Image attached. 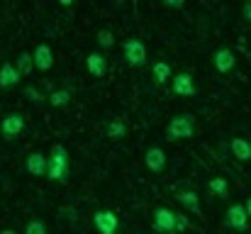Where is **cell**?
Listing matches in <instances>:
<instances>
[{"instance_id":"9","label":"cell","mask_w":251,"mask_h":234,"mask_svg":"<svg viewBox=\"0 0 251 234\" xmlns=\"http://www.w3.org/2000/svg\"><path fill=\"white\" fill-rule=\"evenodd\" d=\"M212 64L220 74H232L237 69V54L229 49V47H220L212 56Z\"/></svg>"},{"instance_id":"11","label":"cell","mask_w":251,"mask_h":234,"mask_svg":"<svg viewBox=\"0 0 251 234\" xmlns=\"http://www.w3.org/2000/svg\"><path fill=\"white\" fill-rule=\"evenodd\" d=\"M32 59H34L37 71H49L54 66V52L49 44H37V49L32 52Z\"/></svg>"},{"instance_id":"23","label":"cell","mask_w":251,"mask_h":234,"mask_svg":"<svg viewBox=\"0 0 251 234\" xmlns=\"http://www.w3.org/2000/svg\"><path fill=\"white\" fill-rule=\"evenodd\" d=\"M95 42H98L100 49H110V47L115 44V34H112V29H107V27L98 29V32H95Z\"/></svg>"},{"instance_id":"13","label":"cell","mask_w":251,"mask_h":234,"mask_svg":"<svg viewBox=\"0 0 251 234\" xmlns=\"http://www.w3.org/2000/svg\"><path fill=\"white\" fill-rule=\"evenodd\" d=\"M85 69H88L90 76L102 78L107 74V59H105L100 52H90V54L85 56Z\"/></svg>"},{"instance_id":"29","label":"cell","mask_w":251,"mask_h":234,"mask_svg":"<svg viewBox=\"0 0 251 234\" xmlns=\"http://www.w3.org/2000/svg\"><path fill=\"white\" fill-rule=\"evenodd\" d=\"M0 234H17L15 230H0Z\"/></svg>"},{"instance_id":"12","label":"cell","mask_w":251,"mask_h":234,"mask_svg":"<svg viewBox=\"0 0 251 234\" xmlns=\"http://www.w3.org/2000/svg\"><path fill=\"white\" fill-rule=\"evenodd\" d=\"M25 168H27L34 178H47V154H42V152H32V154H27Z\"/></svg>"},{"instance_id":"2","label":"cell","mask_w":251,"mask_h":234,"mask_svg":"<svg viewBox=\"0 0 251 234\" xmlns=\"http://www.w3.org/2000/svg\"><path fill=\"white\" fill-rule=\"evenodd\" d=\"M195 134V117L188 115V112H180L176 117H171L166 127V139L168 142H183V139H190Z\"/></svg>"},{"instance_id":"19","label":"cell","mask_w":251,"mask_h":234,"mask_svg":"<svg viewBox=\"0 0 251 234\" xmlns=\"http://www.w3.org/2000/svg\"><path fill=\"white\" fill-rule=\"evenodd\" d=\"M15 69H17V74L25 78L32 74V69H34V59H32V52H20L17 54V59H15Z\"/></svg>"},{"instance_id":"4","label":"cell","mask_w":251,"mask_h":234,"mask_svg":"<svg viewBox=\"0 0 251 234\" xmlns=\"http://www.w3.org/2000/svg\"><path fill=\"white\" fill-rule=\"evenodd\" d=\"M93 227L98 234H120V217L112 210H95L93 212Z\"/></svg>"},{"instance_id":"16","label":"cell","mask_w":251,"mask_h":234,"mask_svg":"<svg viewBox=\"0 0 251 234\" xmlns=\"http://www.w3.org/2000/svg\"><path fill=\"white\" fill-rule=\"evenodd\" d=\"M229 152L237 161H251V142L244 137H234L229 142Z\"/></svg>"},{"instance_id":"8","label":"cell","mask_w":251,"mask_h":234,"mask_svg":"<svg viewBox=\"0 0 251 234\" xmlns=\"http://www.w3.org/2000/svg\"><path fill=\"white\" fill-rule=\"evenodd\" d=\"M225 222H227V227L234 230V232H247V227H249V217H247L244 205H242V203L229 205V208H227V215H225Z\"/></svg>"},{"instance_id":"3","label":"cell","mask_w":251,"mask_h":234,"mask_svg":"<svg viewBox=\"0 0 251 234\" xmlns=\"http://www.w3.org/2000/svg\"><path fill=\"white\" fill-rule=\"evenodd\" d=\"M147 56H149V54H147V44H144L142 39H137V37L125 39V44H122V59H125L127 66L139 69V66L147 64Z\"/></svg>"},{"instance_id":"17","label":"cell","mask_w":251,"mask_h":234,"mask_svg":"<svg viewBox=\"0 0 251 234\" xmlns=\"http://www.w3.org/2000/svg\"><path fill=\"white\" fill-rule=\"evenodd\" d=\"M151 78H154V83H156V85L168 83V80L173 78V69H171V64H168V61H154V64H151Z\"/></svg>"},{"instance_id":"7","label":"cell","mask_w":251,"mask_h":234,"mask_svg":"<svg viewBox=\"0 0 251 234\" xmlns=\"http://www.w3.org/2000/svg\"><path fill=\"white\" fill-rule=\"evenodd\" d=\"M171 90L178 98H193L198 93V85H195V78L183 71V74H173V78H171Z\"/></svg>"},{"instance_id":"27","label":"cell","mask_w":251,"mask_h":234,"mask_svg":"<svg viewBox=\"0 0 251 234\" xmlns=\"http://www.w3.org/2000/svg\"><path fill=\"white\" fill-rule=\"evenodd\" d=\"M242 17H244L247 22H251V2H244V5H242Z\"/></svg>"},{"instance_id":"6","label":"cell","mask_w":251,"mask_h":234,"mask_svg":"<svg viewBox=\"0 0 251 234\" xmlns=\"http://www.w3.org/2000/svg\"><path fill=\"white\" fill-rule=\"evenodd\" d=\"M151 230L159 234H176V212L171 208H156L151 215Z\"/></svg>"},{"instance_id":"14","label":"cell","mask_w":251,"mask_h":234,"mask_svg":"<svg viewBox=\"0 0 251 234\" xmlns=\"http://www.w3.org/2000/svg\"><path fill=\"white\" fill-rule=\"evenodd\" d=\"M20 80H22V76L17 74L15 64L5 61V64L0 66V88H2V90H10V88H15Z\"/></svg>"},{"instance_id":"10","label":"cell","mask_w":251,"mask_h":234,"mask_svg":"<svg viewBox=\"0 0 251 234\" xmlns=\"http://www.w3.org/2000/svg\"><path fill=\"white\" fill-rule=\"evenodd\" d=\"M144 166L151 173H161L166 168V152L161 147H149L147 154H144Z\"/></svg>"},{"instance_id":"21","label":"cell","mask_w":251,"mask_h":234,"mask_svg":"<svg viewBox=\"0 0 251 234\" xmlns=\"http://www.w3.org/2000/svg\"><path fill=\"white\" fill-rule=\"evenodd\" d=\"M105 134L110 139H122V137H127V125L122 120H110L105 125Z\"/></svg>"},{"instance_id":"15","label":"cell","mask_w":251,"mask_h":234,"mask_svg":"<svg viewBox=\"0 0 251 234\" xmlns=\"http://www.w3.org/2000/svg\"><path fill=\"white\" fill-rule=\"evenodd\" d=\"M176 200L188 210V212H200V195L195 190H188V188H180L176 193Z\"/></svg>"},{"instance_id":"20","label":"cell","mask_w":251,"mask_h":234,"mask_svg":"<svg viewBox=\"0 0 251 234\" xmlns=\"http://www.w3.org/2000/svg\"><path fill=\"white\" fill-rule=\"evenodd\" d=\"M207 188L212 190V195H217V198H222V200L229 195V183H227L225 176H215V178H210V181H207Z\"/></svg>"},{"instance_id":"1","label":"cell","mask_w":251,"mask_h":234,"mask_svg":"<svg viewBox=\"0 0 251 234\" xmlns=\"http://www.w3.org/2000/svg\"><path fill=\"white\" fill-rule=\"evenodd\" d=\"M71 173V156L64 144H54L51 152L47 154V178L56 183H66Z\"/></svg>"},{"instance_id":"18","label":"cell","mask_w":251,"mask_h":234,"mask_svg":"<svg viewBox=\"0 0 251 234\" xmlns=\"http://www.w3.org/2000/svg\"><path fill=\"white\" fill-rule=\"evenodd\" d=\"M71 98H74V93H71L69 88H54V90L47 95V103H49L51 107H66V105L71 103Z\"/></svg>"},{"instance_id":"22","label":"cell","mask_w":251,"mask_h":234,"mask_svg":"<svg viewBox=\"0 0 251 234\" xmlns=\"http://www.w3.org/2000/svg\"><path fill=\"white\" fill-rule=\"evenodd\" d=\"M22 95H25V100L32 103V105H44V103H47V95H44L37 85H25Z\"/></svg>"},{"instance_id":"28","label":"cell","mask_w":251,"mask_h":234,"mask_svg":"<svg viewBox=\"0 0 251 234\" xmlns=\"http://www.w3.org/2000/svg\"><path fill=\"white\" fill-rule=\"evenodd\" d=\"M244 210H247V217L251 220V195L247 198V205H244Z\"/></svg>"},{"instance_id":"26","label":"cell","mask_w":251,"mask_h":234,"mask_svg":"<svg viewBox=\"0 0 251 234\" xmlns=\"http://www.w3.org/2000/svg\"><path fill=\"white\" fill-rule=\"evenodd\" d=\"M164 7H166V10H180L183 2H180V0H164Z\"/></svg>"},{"instance_id":"5","label":"cell","mask_w":251,"mask_h":234,"mask_svg":"<svg viewBox=\"0 0 251 234\" xmlns=\"http://www.w3.org/2000/svg\"><path fill=\"white\" fill-rule=\"evenodd\" d=\"M22 132H25V117H22V112H7V115L0 120V134H2V139L12 142V139H17Z\"/></svg>"},{"instance_id":"24","label":"cell","mask_w":251,"mask_h":234,"mask_svg":"<svg viewBox=\"0 0 251 234\" xmlns=\"http://www.w3.org/2000/svg\"><path fill=\"white\" fill-rule=\"evenodd\" d=\"M25 234H49V232H47V225L34 217V220H29V222L25 225Z\"/></svg>"},{"instance_id":"25","label":"cell","mask_w":251,"mask_h":234,"mask_svg":"<svg viewBox=\"0 0 251 234\" xmlns=\"http://www.w3.org/2000/svg\"><path fill=\"white\" fill-rule=\"evenodd\" d=\"M190 230V220H188V215H180V212H176V234H183Z\"/></svg>"}]
</instances>
